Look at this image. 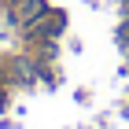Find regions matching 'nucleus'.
I'll return each mask as SVG.
<instances>
[{"mask_svg":"<svg viewBox=\"0 0 129 129\" xmlns=\"http://www.w3.org/2000/svg\"><path fill=\"white\" fill-rule=\"evenodd\" d=\"M44 11H48V4H44V0H26V4L19 8V15H15V19H19L22 26H33V22H37Z\"/></svg>","mask_w":129,"mask_h":129,"instance_id":"f257e3e1","label":"nucleus"},{"mask_svg":"<svg viewBox=\"0 0 129 129\" xmlns=\"http://www.w3.org/2000/svg\"><path fill=\"white\" fill-rule=\"evenodd\" d=\"M15 78H19V81H33V63L19 59V63H15Z\"/></svg>","mask_w":129,"mask_h":129,"instance_id":"f03ea898","label":"nucleus"}]
</instances>
